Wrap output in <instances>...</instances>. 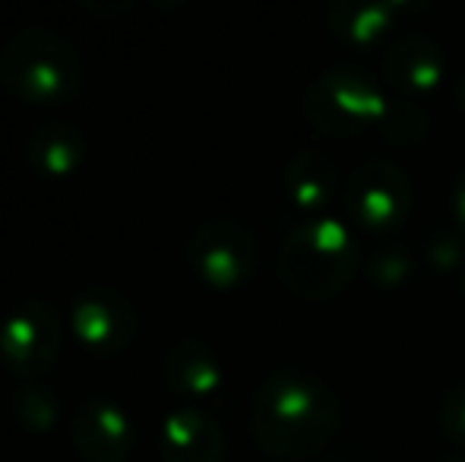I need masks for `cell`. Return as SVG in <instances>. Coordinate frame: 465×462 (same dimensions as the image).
<instances>
[{"instance_id":"cell-1","label":"cell","mask_w":465,"mask_h":462,"mask_svg":"<svg viewBox=\"0 0 465 462\" xmlns=\"http://www.w3.org/2000/svg\"><path fill=\"white\" fill-rule=\"evenodd\" d=\"M247 428L270 459H311L320 457L342 428V399L326 377L304 368H279L253 389Z\"/></svg>"},{"instance_id":"cell-2","label":"cell","mask_w":465,"mask_h":462,"mask_svg":"<svg viewBox=\"0 0 465 462\" xmlns=\"http://www.w3.org/2000/svg\"><path fill=\"white\" fill-rule=\"evenodd\" d=\"M361 244L336 216H311L282 238L276 253L279 282L304 301H326L349 289L361 270Z\"/></svg>"},{"instance_id":"cell-3","label":"cell","mask_w":465,"mask_h":462,"mask_svg":"<svg viewBox=\"0 0 465 462\" xmlns=\"http://www.w3.org/2000/svg\"><path fill=\"white\" fill-rule=\"evenodd\" d=\"M0 83L29 105H64L83 86V57L61 29L19 25L0 48Z\"/></svg>"},{"instance_id":"cell-4","label":"cell","mask_w":465,"mask_h":462,"mask_svg":"<svg viewBox=\"0 0 465 462\" xmlns=\"http://www.w3.org/2000/svg\"><path fill=\"white\" fill-rule=\"evenodd\" d=\"M304 117L320 136L349 140L361 130L377 127L386 105L383 80L358 64L323 67L304 89Z\"/></svg>"},{"instance_id":"cell-5","label":"cell","mask_w":465,"mask_h":462,"mask_svg":"<svg viewBox=\"0 0 465 462\" xmlns=\"http://www.w3.org/2000/svg\"><path fill=\"white\" fill-rule=\"evenodd\" d=\"M415 206V187L399 162L368 159L342 181V212L355 229L390 234L402 229Z\"/></svg>"},{"instance_id":"cell-6","label":"cell","mask_w":465,"mask_h":462,"mask_svg":"<svg viewBox=\"0 0 465 462\" xmlns=\"http://www.w3.org/2000/svg\"><path fill=\"white\" fill-rule=\"evenodd\" d=\"M64 346L61 310L48 298H25L0 320V364L16 380H35L54 368Z\"/></svg>"},{"instance_id":"cell-7","label":"cell","mask_w":465,"mask_h":462,"mask_svg":"<svg viewBox=\"0 0 465 462\" xmlns=\"http://www.w3.org/2000/svg\"><path fill=\"white\" fill-rule=\"evenodd\" d=\"M187 263L213 289H238L260 266V241L232 216L203 219L187 234Z\"/></svg>"},{"instance_id":"cell-8","label":"cell","mask_w":465,"mask_h":462,"mask_svg":"<svg viewBox=\"0 0 465 462\" xmlns=\"http://www.w3.org/2000/svg\"><path fill=\"white\" fill-rule=\"evenodd\" d=\"M70 329L98 355H117L136 339L140 310L127 291L104 282H89L70 301Z\"/></svg>"},{"instance_id":"cell-9","label":"cell","mask_w":465,"mask_h":462,"mask_svg":"<svg viewBox=\"0 0 465 462\" xmlns=\"http://www.w3.org/2000/svg\"><path fill=\"white\" fill-rule=\"evenodd\" d=\"M134 440L127 408L111 396H86L70 415V444L83 462H127Z\"/></svg>"},{"instance_id":"cell-10","label":"cell","mask_w":465,"mask_h":462,"mask_svg":"<svg viewBox=\"0 0 465 462\" xmlns=\"http://www.w3.org/2000/svg\"><path fill=\"white\" fill-rule=\"evenodd\" d=\"M443 67H447V57H443L440 42L421 29L396 35L392 42H386L383 54H380L383 86H390L392 95L418 102L437 89V83L443 80Z\"/></svg>"},{"instance_id":"cell-11","label":"cell","mask_w":465,"mask_h":462,"mask_svg":"<svg viewBox=\"0 0 465 462\" xmlns=\"http://www.w3.org/2000/svg\"><path fill=\"white\" fill-rule=\"evenodd\" d=\"M222 425L200 406H174L159 425L162 462H225Z\"/></svg>"},{"instance_id":"cell-12","label":"cell","mask_w":465,"mask_h":462,"mask_svg":"<svg viewBox=\"0 0 465 462\" xmlns=\"http://www.w3.org/2000/svg\"><path fill=\"white\" fill-rule=\"evenodd\" d=\"M162 380L168 383L172 393L181 399H190V406L203 399H213L225 383V370L209 342L184 336V339L172 342L162 355Z\"/></svg>"},{"instance_id":"cell-13","label":"cell","mask_w":465,"mask_h":462,"mask_svg":"<svg viewBox=\"0 0 465 462\" xmlns=\"http://www.w3.org/2000/svg\"><path fill=\"white\" fill-rule=\"evenodd\" d=\"M89 152L86 133L76 123L45 121L35 123L25 136L23 159L38 178H67L83 165Z\"/></svg>"},{"instance_id":"cell-14","label":"cell","mask_w":465,"mask_h":462,"mask_svg":"<svg viewBox=\"0 0 465 462\" xmlns=\"http://www.w3.org/2000/svg\"><path fill=\"white\" fill-rule=\"evenodd\" d=\"M285 197L298 210L320 216L339 193V165L323 149H298L285 165Z\"/></svg>"},{"instance_id":"cell-15","label":"cell","mask_w":465,"mask_h":462,"mask_svg":"<svg viewBox=\"0 0 465 462\" xmlns=\"http://www.w3.org/2000/svg\"><path fill=\"white\" fill-rule=\"evenodd\" d=\"M409 10L399 0H332L326 4V29L345 44H373Z\"/></svg>"},{"instance_id":"cell-16","label":"cell","mask_w":465,"mask_h":462,"mask_svg":"<svg viewBox=\"0 0 465 462\" xmlns=\"http://www.w3.org/2000/svg\"><path fill=\"white\" fill-rule=\"evenodd\" d=\"M10 412L29 434H48L61 421V396L48 380H19L10 396Z\"/></svg>"},{"instance_id":"cell-17","label":"cell","mask_w":465,"mask_h":462,"mask_svg":"<svg viewBox=\"0 0 465 462\" xmlns=\"http://www.w3.org/2000/svg\"><path fill=\"white\" fill-rule=\"evenodd\" d=\"M430 130V114L418 99L405 95H386V105L380 112L377 133L390 146H418Z\"/></svg>"},{"instance_id":"cell-18","label":"cell","mask_w":465,"mask_h":462,"mask_svg":"<svg viewBox=\"0 0 465 462\" xmlns=\"http://www.w3.org/2000/svg\"><path fill=\"white\" fill-rule=\"evenodd\" d=\"M361 266L364 276L373 285L392 289V285H402L415 272V257H411V247L402 244V241H377V244H371L364 251Z\"/></svg>"},{"instance_id":"cell-19","label":"cell","mask_w":465,"mask_h":462,"mask_svg":"<svg viewBox=\"0 0 465 462\" xmlns=\"http://www.w3.org/2000/svg\"><path fill=\"white\" fill-rule=\"evenodd\" d=\"M437 428L440 434L456 444V450H465V380H456L447 387V393L437 402Z\"/></svg>"},{"instance_id":"cell-20","label":"cell","mask_w":465,"mask_h":462,"mask_svg":"<svg viewBox=\"0 0 465 462\" xmlns=\"http://www.w3.org/2000/svg\"><path fill=\"white\" fill-rule=\"evenodd\" d=\"M424 257L437 272H456L465 263V238L456 229H437L424 241Z\"/></svg>"},{"instance_id":"cell-21","label":"cell","mask_w":465,"mask_h":462,"mask_svg":"<svg viewBox=\"0 0 465 462\" xmlns=\"http://www.w3.org/2000/svg\"><path fill=\"white\" fill-rule=\"evenodd\" d=\"M320 462H377L371 457V450H364V447H342V450L336 453H326Z\"/></svg>"},{"instance_id":"cell-22","label":"cell","mask_w":465,"mask_h":462,"mask_svg":"<svg viewBox=\"0 0 465 462\" xmlns=\"http://www.w3.org/2000/svg\"><path fill=\"white\" fill-rule=\"evenodd\" d=\"M453 212H456V222L460 229H465V165L456 174V184H453Z\"/></svg>"},{"instance_id":"cell-23","label":"cell","mask_w":465,"mask_h":462,"mask_svg":"<svg viewBox=\"0 0 465 462\" xmlns=\"http://www.w3.org/2000/svg\"><path fill=\"white\" fill-rule=\"evenodd\" d=\"M80 6H86V10H95V13H117V10H127L130 0H117V4H89V0H80Z\"/></svg>"},{"instance_id":"cell-24","label":"cell","mask_w":465,"mask_h":462,"mask_svg":"<svg viewBox=\"0 0 465 462\" xmlns=\"http://www.w3.org/2000/svg\"><path fill=\"white\" fill-rule=\"evenodd\" d=\"M434 462H465V450H450L443 457H437Z\"/></svg>"},{"instance_id":"cell-25","label":"cell","mask_w":465,"mask_h":462,"mask_svg":"<svg viewBox=\"0 0 465 462\" xmlns=\"http://www.w3.org/2000/svg\"><path fill=\"white\" fill-rule=\"evenodd\" d=\"M456 99H460V105H465V74L456 80Z\"/></svg>"},{"instance_id":"cell-26","label":"cell","mask_w":465,"mask_h":462,"mask_svg":"<svg viewBox=\"0 0 465 462\" xmlns=\"http://www.w3.org/2000/svg\"><path fill=\"white\" fill-rule=\"evenodd\" d=\"M460 291H462V298H465V263H462V270H460Z\"/></svg>"}]
</instances>
